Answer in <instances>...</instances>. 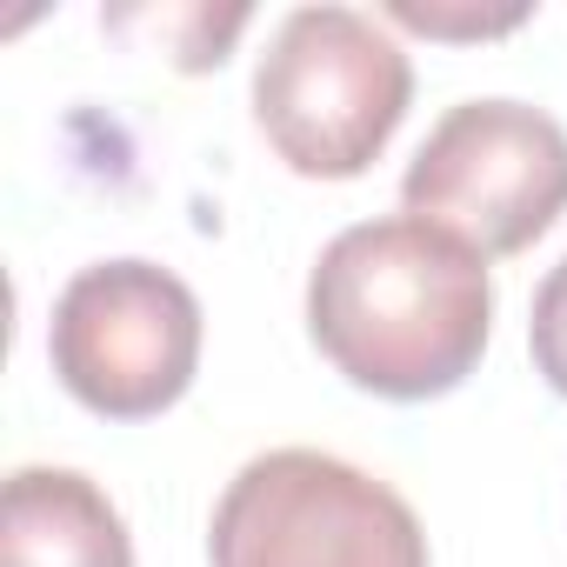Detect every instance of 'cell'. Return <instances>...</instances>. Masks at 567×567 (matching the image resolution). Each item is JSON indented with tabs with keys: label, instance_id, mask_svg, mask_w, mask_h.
<instances>
[{
	"label": "cell",
	"instance_id": "5b68a950",
	"mask_svg": "<svg viewBox=\"0 0 567 567\" xmlns=\"http://www.w3.org/2000/svg\"><path fill=\"white\" fill-rule=\"evenodd\" d=\"M48 361L81 408L147 421L174 408L200 368V301L154 260L81 267L54 301Z\"/></svg>",
	"mask_w": 567,
	"mask_h": 567
},
{
	"label": "cell",
	"instance_id": "ba28073f",
	"mask_svg": "<svg viewBox=\"0 0 567 567\" xmlns=\"http://www.w3.org/2000/svg\"><path fill=\"white\" fill-rule=\"evenodd\" d=\"M388 21H401L414 34H441V41H481V34L520 28L527 8H507V14H441V8H421V0H388Z\"/></svg>",
	"mask_w": 567,
	"mask_h": 567
},
{
	"label": "cell",
	"instance_id": "8992f818",
	"mask_svg": "<svg viewBox=\"0 0 567 567\" xmlns=\"http://www.w3.org/2000/svg\"><path fill=\"white\" fill-rule=\"evenodd\" d=\"M0 567H134V540L87 474L21 467L0 507Z\"/></svg>",
	"mask_w": 567,
	"mask_h": 567
},
{
	"label": "cell",
	"instance_id": "7a4b0ae2",
	"mask_svg": "<svg viewBox=\"0 0 567 567\" xmlns=\"http://www.w3.org/2000/svg\"><path fill=\"white\" fill-rule=\"evenodd\" d=\"M414 101V68L388 28L354 8H295L254 74L267 147L308 181H354L394 141Z\"/></svg>",
	"mask_w": 567,
	"mask_h": 567
},
{
	"label": "cell",
	"instance_id": "277c9868",
	"mask_svg": "<svg viewBox=\"0 0 567 567\" xmlns=\"http://www.w3.org/2000/svg\"><path fill=\"white\" fill-rule=\"evenodd\" d=\"M401 200L481 260L520 254L567 214V134L527 101H461L408 161Z\"/></svg>",
	"mask_w": 567,
	"mask_h": 567
},
{
	"label": "cell",
	"instance_id": "52a82bcc",
	"mask_svg": "<svg viewBox=\"0 0 567 567\" xmlns=\"http://www.w3.org/2000/svg\"><path fill=\"white\" fill-rule=\"evenodd\" d=\"M527 348H534V368L547 374V388L567 401V260L540 280V295H534Z\"/></svg>",
	"mask_w": 567,
	"mask_h": 567
},
{
	"label": "cell",
	"instance_id": "6da1fadb",
	"mask_svg": "<svg viewBox=\"0 0 567 567\" xmlns=\"http://www.w3.org/2000/svg\"><path fill=\"white\" fill-rule=\"evenodd\" d=\"M487 321V260L421 214L334 234L308 280L315 348L381 401H434L461 388L481 368Z\"/></svg>",
	"mask_w": 567,
	"mask_h": 567
},
{
	"label": "cell",
	"instance_id": "3957f363",
	"mask_svg": "<svg viewBox=\"0 0 567 567\" xmlns=\"http://www.w3.org/2000/svg\"><path fill=\"white\" fill-rule=\"evenodd\" d=\"M207 554L214 567H427V534L388 481L321 447H274L227 481Z\"/></svg>",
	"mask_w": 567,
	"mask_h": 567
}]
</instances>
